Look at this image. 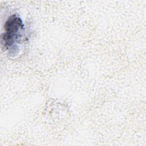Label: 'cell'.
I'll use <instances>...</instances> for the list:
<instances>
[{"label": "cell", "instance_id": "obj_1", "mask_svg": "<svg viewBox=\"0 0 146 146\" xmlns=\"http://www.w3.org/2000/svg\"><path fill=\"white\" fill-rule=\"evenodd\" d=\"M5 31L1 35V43L10 55H17L23 42L25 28L22 19L17 14L10 15L5 23Z\"/></svg>", "mask_w": 146, "mask_h": 146}]
</instances>
